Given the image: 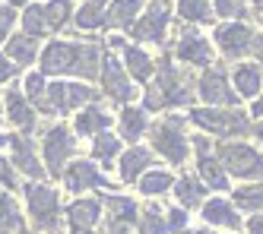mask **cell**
<instances>
[{
  "instance_id": "35",
  "label": "cell",
  "mask_w": 263,
  "mask_h": 234,
  "mask_svg": "<svg viewBox=\"0 0 263 234\" xmlns=\"http://www.w3.org/2000/svg\"><path fill=\"white\" fill-rule=\"evenodd\" d=\"M213 16L244 19V16H248V7H244V0H213Z\"/></svg>"
},
{
  "instance_id": "28",
  "label": "cell",
  "mask_w": 263,
  "mask_h": 234,
  "mask_svg": "<svg viewBox=\"0 0 263 234\" xmlns=\"http://www.w3.org/2000/svg\"><path fill=\"white\" fill-rule=\"evenodd\" d=\"M23 228L26 222H23V212L16 206V200L0 190V234H23Z\"/></svg>"
},
{
  "instance_id": "15",
  "label": "cell",
  "mask_w": 263,
  "mask_h": 234,
  "mask_svg": "<svg viewBox=\"0 0 263 234\" xmlns=\"http://www.w3.org/2000/svg\"><path fill=\"white\" fill-rule=\"evenodd\" d=\"M10 152H13V168L16 171H23V174H29L32 181H42L45 178V165L39 162V155H35V149H32V140L29 136H23V133H16V136H10Z\"/></svg>"
},
{
  "instance_id": "41",
  "label": "cell",
  "mask_w": 263,
  "mask_h": 234,
  "mask_svg": "<svg viewBox=\"0 0 263 234\" xmlns=\"http://www.w3.org/2000/svg\"><path fill=\"white\" fill-rule=\"evenodd\" d=\"M16 73H20V70L13 67V61H10L7 54H0V86H7V83L13 80V76H16Z\"/></svg>"
},
{
  "instance_id": "22",
  "label": "cell",
  "mask_w": 263,
  "mask_h": 234,
  "mask_svg": "<svg viewBox=\"0 0 263 234\" xmlns=\"http://www.w3.org/2000/svg\"><path fill=\"white\" fill-rule=\"evenodd\" d=\"M149 165H153V152H149V149H143V146L127 149L121 155V181L124 184H134L140 174L149 171Z\"/></svg>"
},
{
  "instance_id": "42",
  "label": "cell",
  "mask_w": 263,
  "mask_h": 234,
  "mask_svg": "<svg viewBox=\"0 0 263 234\" xmlns=\"http://www.w3.org/2000/svg\"><path fill=\"white\" fill-rule=\"evenodd\" d=\"M248 231H251V234H263V216H254V219L248 222Z\"/></svg>"
},
{
  "instance_id": "8",
  "label": "cell",
  "mask_w": 263,
  "mask_h": 234,
  "mask_svg": "<svg viewBox=\"0 0 263 234\" xmlns=\"http://www.w3.org/2000/svg\"><path fill=\"white\" fill-rule=\"evenodd\" d=\"M73 152H77V143H73V133H70L64 124H54V127L45 130V136H42V155H45L48 174H54V178H58Z\"/></svg>"
},
{
  "instance_id": "17",
  "label": "cell",
  "mask_w": 263,
  "mask_h": 234,
  "mask_svg": "<svg viewBox=\"0 0 263 234\" xmlns=\"http://www.w3.org/2000/svg\"><path fill=\"white\" fill-rule=\"evenodd\" d=\"M99 216H102V203L99 200H77V203H70L67 209V225L73 234H89L92 228L99 225Z\"/></svg>"
},
{
  "instance_id": "37",
  "label": "cell",
  "mask_w": 263,
  "mask_h": 234,
  "mask_svg": "<svg viewBox=\"0 0 263 234\" xmlns=\"http://www.w3.org/2000/svg\"><path fill=\"white\" fill-rule=\"evenodd\" d=\"M140 234H165V222L159 216V209H146L140 219Z\"/></svg>"
},
{
  "instance_id": "16",
  "label": "cell",
  "mask_w": 263,
  "mask_h": 234,
  "mask_svg": "<svg viewBox=\"0 0 263 234\" xmlns=\"http://www.w3.org/2000/svg\"><path fill=\"white\" fill-rule=\"evenodd\" d=\"M4 121H10L13 127H20L23 133H29V130H35V108H32V102L26 99V95L20 92V89H10V92H4Z\"/></svg>"
},
{
  "instance_id": "3",
  "label": "cell",
  "mask_w": 263,
  "mask_h": 234,
  "mask_svg": "<svg viewBox=\"0 0 263 234\" xmlns=\"http://www.w3.org/2000/svg\"><path fill=\"white\" fill-rule=\"evenodd\" d=\"M219 165L225 174H235L241 181H263V155L248 143H225L219 146Z\"/></svg>"
},
{
  "instance_id": "13",
  "label": "cell",
  "mask_w": 263,
  "mask_h": 234,
  "mask_svg": "<svg viewBox=\"0 0 263 234\" xmlns=\"http://www.w3.org/2000/svg\"><path fill=\"white\" fill-rule=\"evenodd\" d=\"M108 45L111 48H118L121 51V67H124V73L130 76V80H137V83H149L153 80V73H156V61L149 57L143 48H137V45H127L124 38H108Z\"/></svg>"
},
{
  "instance_id": "20",
  "label": "cell",
  "mask_w": 263,
  "mask_h": 234,
  "mask_svg": "<svg viewBox=\"0 0 263 234\" xmlns=\"http://www.w3.org/2000/svg\"><path fill=\"white\" fill-rule=\"evenodd\" d=\"M108 124H111V114L105 108H99V105H83L77 121H73V127H77L80 136H99V133L108 130Z\"/></svg>"
},
{
  "instance_id": "31",
  "label": "cell",
  "mask_w": 263,
  "mask_h": 234,
  "mask_svg": "<svg viewBox=\"0 0 263 234\" xmlns=\"http://www.w3.org/2000/svg\"><path fill=\"white\" fill-rule=\"evenodd\" d=\"M175 187V178L168 171H146V174H140V193L143 197H162V193H168Z\"/></svg>"
},
{
  "instance_id": "26",
  "label": "cell",
  "mask_w": 263,
  "mask_h": 234,
  "mask_svg": "<svg viewBox=\"0 0 263 234\" xmlns=\"http://www.w3.org/2000/svg\"><path fill=\"white\" fill-rule=\"evenodd\" d=\"M203 219L206 225H216V228H238L241 219H238V212L229 200H210V203H203Z\"/></svg>"
},
{
  "instance_id": "4",
  "label": "cell",
  "mask_w": 263,
  "mask_h": 234,
  "mask_svg": "<svg viewBox=\"0 0 263 234\" xmlns=\"http://www.w3.org/2000/svg\"><path fill=\"white\" fill-rule=\"evenodd\" d=\"M96 99V92L83 83H51L45 86V95L39 99V108L48 114H70Z\"/></svg>"
},
{
  "instance_id": "39",
  "label": "cell",
  "mask_w": 263,
  "mask_h": 234,
  "mask_svg": "<svg viewBox=\"0 0 263 234\" xmlns=\"http://www.w3.org/2000/svg\"><path fill=\"white\" fill-rule=\"evenodd\" d=\"M13 190L16 187V168H13V162L7 159V155H0V190Z\"/></svg>"
},
{
  "instance_id": "25",
  "label": "cell",
  "mask_w": 263,
  "mask_h": 234,
  "mask_svg": "<svg viewBox=\"0 0 263 234\" xmlns=\"http://www.w3.org/2000/svg\"><path fill=\"white\" fill-rule=\"evenodd\" d=\"M105 10H108V0H83L73 13V23L83 32H96L105 26Z\"/></svg>"
},
{
  "instance_id": "30",
  "label": "cell",
  "mask_w": 263,
  "mask_h": 234,
  "mask_svg": "<svg viewBox=\"0 0 263 234\" xmlns=\"http://www.w3.org/2000/svg\"><path fill=\"white\" fill-rule=\"evenodd\" d=\"M42 16H45L48 35H54V32H61L70 23L73 7H70V0H48V4H42Z\"/></svg>"
},
{
  "instance_id": "32",
  "label": "cell",
  "mask_w": 263,
  "mask_h": 234,
  "mask_svg": "<svg viewBox=\"0 0 263 234\" xmlns=\"http://www.w3.org/2000/svg\"><path fill=\"white\" fill-rule=\"evenodd\" d=\"M121 136H111V133H99L96 143H92V159L102 162V165H111L121 155Z\"/></svg>"
},
{
  "instance_id": "10",
  "label": "cell",
  "mask_w": 263,
  "mask_h": 234,
  "mask_svg": "<svg viewBox=\"0 0 263 234\" xmlns=\"http://www.w3.org/2000/svg\"><path fill=\"white\" fill-rule=\"evenodd\" d=\"M99 80H102V89H105L108 99H115V102H121V105H127L130 99H134V80L124 73L121 61H118L111 51H105V57H102Z\"/></svg>"
},
{
  "instance_id": "2",
  "label": "cell",
  "mask_w": 263,
  "mask_h": 234,
  "mask_svg": "<svg viewBox=\"0 0 263 234\" xmlns=\"http://www.w3.org/2000/svg\"><path fill=\"white\" fill-rule=\"evenodd\" d=\"M153 149L172 165H184L191 159V136L184 133V117L172 114L153 127Z\"/></svg>"
},
{
  "instance_id": "48",
  "label": "cell",
  "mask_w": 263,
  "mask_h": 234,
  "mask_svg": "<svg viewBox=\"0 0 263 234\" xmlns=\"http://www.w3.org/2000/svg\"><path fill=\"white\" fill-rule=\"evenodd\" d=\"M0 124H4V102H0Z\"/></svg>"
},
{
  "instance_id": "46",
  "label": "cell",
  "mask_w": 263,
  "mask_h": 234,
  "mask_svg": "<svg viewBox=\"0 0 263 234\" xmlns=\"http://www.w3.org/2000/svg\"><path fill=\"white\" fill-rule=\"evenodd\" d=\"M254 10H257V13H263V0H254Z\"/></svg>"
},
{
  "instance_id": "38",
  "label": "cell",
  "mask_w": 263,
  "mask_h": 234,
  "mask_svg": "<svg viewBox=\"0 0 263 234\" xmlns=\"http://www.w3.org/2000/svg\"><path fill=\"white\" fill-rule=\"evenodd\" d=\"M13 26H16V10H13L10 4H4V7H0V45L10 38Z\"/></svg>"
},
{
  "instance_id": "27",
  "label": "cell",
  "mask_w": 263,
  "mask_h": 234,
  "mask_svg": "<svg viewBox=\"0 0 263 234\" xmlns=\"http://www.w3.org/2000/svg\"><path fill=\"white\" fill-rule=\"evenodd\" d=\"M178 16L187 26H206L213 23V0H178Z\"/></svg>"
},
{
  "instance_id": "7",
  "label": "cell",
  "mask_w": 263,
  "mask_h": 234,
  "mask_svg": "<svg viewBox=\"0 0 263 234\" xmlns=\"http://www.w3.org/2000/svg\"><path fill=\"white\" fill-rule=\"evenodd\" d=\"M26 203H29V212L39 228H45V231L58 228V216H61V193L58 190H51L42 181H32L26 187Z\"/></svg>"
},
{
  "instance_id": "23",
  "label": "cell",
  "mask_w": 263,
  "mask_h": 234,
  "mask_svg": "<svg viewBox=\"0 0 263 234\" xmlns=\"http://www.w3.org/2000/svg\"><path fill=\"white\" fill-rule=\"evenodd\" d=\"M197 171H200V181L213 190H229V174L219 165V159L210 152H197Z\"/></svg>"
},
{
  "instance_id": "9",
  "label": "cell",
  "mask_w": 263,
  "mask_h": 234,
  "mask_svg": "<svg viewBox=\"0 0 263 234\" xmlns=\"http://www.w3.org/2000/svg\"><path fill=\"white\" fill-rule=\"evenodd\" d=\"M254 29L244 23V19H229V23H222L216 26L213 32V48H219L225 57H244V54H251V42H254Z\"/></svg>"
},
{
  "instance_id": "12",
  "label": "cell",
  "mask_w": 263,
  "mask_h": 234,
  "mask_svg": "<svg viewBox=\"0 0 263 234\" xmlns=\"http://www.w3.org/2000/svg\"><path fill=\"white\" fill-rule=\"evenodd\" d=\"M175 57L181 64H191V67H213V57H216V48L210 38H203L200 32L194 29H184L178 45H175Z\"/></svg>"
},
{
  "instance_id": "24",
  "label": "cell",
  "mask_w": 263,
  "mask_h": 234,
  "mask_svg": "<svg viewBox=\"0 0 263 234\" xmlns=\"http://www.w3.org/2000/svg\"><path fill=\"white\" fill-rule=\"evenodd\" d=\"M39 38H32V35H10L7 38V57L13 64H20V67H29V64H35L39 61Z\"/></svg>"
},
{
  "instance_id": "33",
  "label": "cell",
  "mask_w": 263,
  "mask_h": 234,
  "mask_svg": "<svg viewBox=\"0 0 263 234\" xmlns=\"http://www.w3.org/2000/svg\"><path fill=\"white\" fill-rule=\"evenodd\" d=\"M175 190H178V200H181L184 209L203 206V193H206V190H203L194 178H181V181H175Z\"/></svg>"
},
{
  "instance_id": "21",
  "label": "cell",
  "mask_w": 263,
  "mask_h": 234,
  "mask_svg": "<svg viewBox=\"0 0 263 234\" xmlns=\"http://www.w3.org/2000/svg\"><path fill=\"white\" fill-rule=\"evenodd\" d=\"M118 127H121V140L137 143L140 136L149 130V114H146V108L124 105V111H121V117H118Z\"/></svg>"
},
{
  "instance_id": "43",
  "label": "cell",
  "mask_w": 263,
  "mask_h": 234,
  "mask_svg": "<svg viewBox=\"0 0 263 234\" xmlns=\"http://www.w3.org/2000/svg\"><path fill=\"white\" fill-rule=\"evenodd\" d=\"M7 4L16 10V7H29V4H35V0H7Z\"/></svg>"
},
{
  "instance_id": "49",
  "label": "cell",
  "mask_w": 263,
  "mask_h": 234,
  "mask_svg": "<svg viewBox=\"0 0 263 234\" xmlns=\"http://www.w3.org/2000/svg\"><path fill=\"white\" fill-rule=\"evenodd\" d=\"M184 234H206V231H184Z\"/></svg>"
},
{
  "instance_id": "29",
  "label": "cell",
  "mask_w": 263,
  "mask_h": 234,
  "mask_svg": "<svg viewBox=\"0 0 263 234\" xmlns=\"http://www.w3.org/2000/svg\"><path fill=\"white\" fill-rule=\"evenodd\" d=\"M105 209H108V219L115 222L118 231H124V225H134V219H137V203L130 197H108Z\"/></svg>"
},
{
  "instance_id": "40",
  "label": "cell",
  "mask_w": 263,
  "mask_h": 234,
  "mask_svg": "<svg viewBox=\"0 0 263 234\" xmlns=\"http://www.w3.org/2000/svg\"><path fill=\"white\" fill-rule=\"evenodd\" d=\"M184 225H187V209H184V206H175L172 212H168L165 228H175V231H178V228H184Z\"/></svg>"
},
{
  "instance_id": "44",
  "label": "cell",
  "mask_w": 263,
  "mask_h": 234,
  "mask_svg": "<svg viewBox=\"0 0 263 234\" xmlns=\"http://www.w3.org/2000/svg\"><path fill=\"white\" fill-rule=\"evenodd\" d=\"M254 117H263V99L254 102Z\"/></svg>"
},
{
  "instance_id": "1",
  "label": "cell",
  "mask_w": 263,
  "mask_h": 234,
  "mask_svg": "<svg viewBox=\"0 0 263 234\" xmlns=\"http://www.w3.org/2000/svg\"><path fill=\"white\" fill-rule=\"evenodd\" d=\"M39 57H42V76H80V80H96L105 51L96 42H51Z\"/></svg>"
},
{
  "instance_id": "45",
  "label": "cell",
  "mask_w": 263,
  "mask_h": 234,
  "mask_svg": "<svg viewBox=\"0 0 263 234\" xmlns=\"http://www.w3.org/2000/svg\"><path fill=\"white\" fill-rule=\"evenodd\" d=\"M254 133H257V140L263 143V124H257V127H254Z\"/></svg>"
},
{
  "instance_id": "34",
  "label": "cell",
  "mask_w": 263,
  "mask_h": 234,
  "mask_svg": "<svg viewBox=\"0 0 263 234\" xmlns=\"http://www.w3.org/2000/svg\"><path fill=\"white\" fill-rule=\"evenodd\" d=\"M235 203L241 209H263V181H254L248 187L235 190Z\"/></svg>"
},
{
  "instance_id": "47",
  "label": "cell",
  "mask_w": 263,
  "mask_h": 234,
  "mask_svg": "<svg viewBox=\"0 0 263 234\" xmlns=\"http://www.w3.org/2000/svg\"><path fill=\"white\" fill-rule=\"evenodd\" d=\"M7 143H10V136H0V149H4Z\"/></svg>"
},
{
  "instance_id": "14",
  "label": "cell",
  "mask_w": 263,
  "mask_h": 234,
  "mask_svg": "<svg viewBox=\"0 0 263 234\" xmlns=\"http://www.w3.org/2000/svg\"><path fill=\"white\" fill-rule=\"evenodd\" d=\"M61 178H64V187L73 190V193H86V190H96V187H115L99 171L96 162H86V159H77L70 168H64Z\"/></svg>"
},
{
  "instance_id": "36",
  "label": "cell",
  "mask_w": 263,
  "mask_h": 234,
  "mask_svg": "<svg viewBox=\"0 0 263 234\" xmlns=\"http://www.w3.org/2000/svg\"><path fill=\"white\" fill-rule=\"evenodd\" d=\"M23 89H26V92H23L26 99L39 105V99L45 95V76H42V73H29L26 80H23Z\"/></svg>"
},
{
  "instance_id": "11",
  "label": "cell",
  "mask_w": 263,
  "mask_h": 234,
  "mask_svg": "<svg viewBox=\"0 0 263 234\" xmlns=\"http://www.w3.org/2000/svg\"><path fill=\"white\" fill-rule=\"evenodd\" d=\"M197 92H200V99L210 108H232L238 102V95L229 86V76H225L219 67H206L203 70L200 83H197Z\"/></svg>"
},
{
  "instance_id": "18",
  "label": "cell",
  "mask_w": 263,
  "mask_h": 234,
  "mask_svg": "<svg viewBox=\"0 0 263 234\" xmlns=\"http://www.w3.org/2000/svg\"><path fill=\"white\" fill-rule=\"evenodd\" d=\"M146 0H108L105 10V26L108 29H130L137 23V16L143 13Z\"/></svg>"
},
{
  "instance_id": "19",
  "label": "cell",
  "mask_w": 263,
  "mask_h": 234,
  "mask_svg": "<svg viewBox=\"0 0 263 234\" xmlns=\"http://www.w3.org/2000/svg\"><path fill=\"white\" fill-rule=\"evenodd\" d=\"M232 76H235L238 99L251 102L260 95V89H263V67L260 64H238V67H232Z\"/></svg>"
},
{
  "instance_id": "5",
  "label": "cell",
  "mask_w": 263,
  "mask_h": 234,
  "mask_svg": "<svg viewBox=\"0 0 263 234\" xmlns=\"http://www.w3.org/2000/svg\"><path fill=\"white\" fill-rule=\"evenodd\" d=\"M168 26H172V4H168V0H153V4L143 7V13L137 16V23L127 32L134 35L137 42L162 45L165 35H168Z\"/></svg>"
},
{
  "instance_id": "6",
  "label": "cell",
  "mask_w": 263,
  "mask_h": 234,
  "mask_svg": "<svg viewBox=\"0 0 263 234\" xmlns=\"http://www.w3.org/2000/svg\"><path fill=\"white\" fill-rule=\"evenodd\" d=\"M191 121L206 130L210 136H235V133H248V114L232 111V108H194L191 111Z\"/></svg>"
}]
</instances>
